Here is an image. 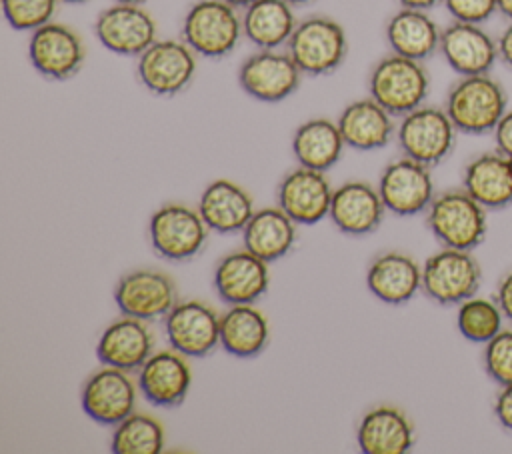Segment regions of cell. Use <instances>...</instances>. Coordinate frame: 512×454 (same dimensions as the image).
I'll return each mask as SVG.
<instances>
[{
  "instance_id": "cell-1",
  "label": "cell",
  "mask_w": 512,
  "mask_h": 454,
  "mask_svg": "<svg viewBox=\"0 0 512 454\" xmlns=\"http://www.w3.org/2000/svg\"><path fill=\"white\" fill-rule=\"evenodd\" d=\"M444 110L462 134H492L508 110L504 86L488 74L460 76L448 90Z\"/></svg>"
},
{
  "instance_id": "cell-2",
  "label": "cell",
  "mask_w": 512,
  "mask_h": 454,
  "mask_svg": "<svg viewBox=\"0 0 512 454\" xmlns=\"http://www.w3.org/2000/svg\"><path fill=\"white\" fill-rule=\"evenodd\" d=\"M426 226L446 248L476 250L488 234V210L464 188H450L430 202Z\"/></svg>"
},
{
  "instance_id": "cell-3",
  "label": "cell",
  "mask_w": 512,
  "mask_h": 454,
  "mask_svg": "<svg viewBox=\"0 0 512 454\" xmlns=\"http://www.w3.org/2000/svg\"><path fill=\"white\" fill-rule=\"evenodd\" d=\"M430 76L420 60L400 54H386L368 74V96L384 106L394 118L416 110L426 102Z\"/></svg>"
},
{
  "instance_id": "cell-4",
  "label": "cell",
  "mask_w": 512,
  "mask_h": 454,
  "mask_svg": "<svg viewBox=\"0 0 512 454\" xmlns=\"http://www.w3.org/2000/svg\"><path fill=\"white\" fill-rule=\"evenodd\" d=\"M284 48L304 76H328L346 60L348 38L340 22L314 14L296 24Z\"/></svg>"
},
{
  "instance_id": "cell-5",
  "label": "cell",
  "mask_w": 512,
  "mask_h": 454,
  "mask_svg": "<svg viewBox=\"0 0 512 454\" xmlns=\"http://www.w3.org/2000/svg\"><path fill=\"white\" fill-rule=\"evenodd\" d=\"M242 36V14L224 0H198L182 18V40L204 58L228 56Z\"/></svg>"
},
{
  "instance_id": "cell-6",
  "label": "cell",
  "mask_w": 512,
  "mask_h": 454,
  "mask_svg": "<svg viewBox=\"0 0 512 454\" xmlns=\"http://www.w3.org/2000/svg\"><path fill=\"white\" fill-rule=\"evenodd\" d=\"M456 126L440 106L422 104L404 114L396 126V142L402 156L426 166L444 162L456 146Z\"/></svg>"
},
{
  "instance_id": "cell-7",
  "label": "cell",
  "mask_w": 512,
  "mask_h": 454,
  "mask_svg": "<svg viewBox=\"0 0 512 454\" xmlns=\"http://www.w3.org/2000/svg\"><path fill=\"white\" fill-rule=\"evenodd\" d=\"M480 284L482 268L472 250L442 246L422 264V292L440 306H458L476 296Z\"/></svg>"
},
{
  "instance_id": "cell-8",
  "label": "cell",
  "mask_w": 512,
  "mask_h": 454,
  "mask_svg": "<svg viewBox=\"0 0 512 454\" xmlns=\"http://www.w3.org/2000/svg\"><path fill=\"white\" fill-rule=\"evenodd\" d=\"M196 58L198 54L182 38H162L138 56L136 76L150 94L170 98L192 84L198 68Z\"/></svg>"
},
{
  "instance_id": "cell-9",
  "label": "cell",
  "mask_w": 512,
  "mask_h": 454,
  "mask_svg": "<svg viewBox=\"0 0 512 454\" xmlns=\"http://www.w3.org/2000/svg\"><path fill=\"white\" fill-rule=\"evenodd\" d=\"M208 230L198 208L180 202L160 206L148 220V238L154 252L170 262L198 256L208 240Z\"/></svg>"
},
{
  "instance_id": "cell-10",
  "label": "cell",
  "mask_w": 512,
  "mask_h": 454,
  "mask_svg": "<svg viewBox=\"0 0 512 454\" xmlns=\"http://www.w3.org/2000/svg\"><path fill=\"white\" fill-rule=\"evenodd\" d=\"M28 58L40 76L64 82L82 70L86 46L74 28L50 20L48 24L30 32Z\"/></svg>"
},
{
  "instance_id": "cell-11",
  "label": "cell",
  "mask_w": 512,
  "mask_h": 454,
  "mask_svg": "<svg viewBox=\"0 0 512 454\" xmlns=\"http://www.w3.org/2000/svg\"><path fill=\"white\" fill-rule=\"evenodd\" d=\"M302 70L292 60L288 50H262L258 48L238 68L240 88L258 102H282L290 98L300 82Z\"/></svg>"
},
{
  "instance_id": "cell-12",
  "label": "cell",
  "mask_w": 512,
  "mask_h": 454,
  "mask_svg": "<svg viewBox=\"0 0 512 454\" xmlns=\"http://www.w3.org/2000/svg\"><path fill=\"white\" fill-rule=\"evenodd\" d=\"M94 34L108 52L138 58L158 40V26L142 4L112 2L96 16Z\"/></svg>"
},
{
  "instance_id": "cell-13",
  "label": "cell",
  "mask_w": 512,
  "mask_h": 454,
  "mask_svg": "<svg viewBox=\"0 0 512 454\" xmlns=\"http://www.w3.org/2000/svg\"><path fill=\"white\" fill-rule=\"evenodd\" d=\"M114 302L124 316L152 322L178 304L174 280L156 268H136L126 272L114 286Z\"/></svg>"
},
{
  "instance_id": "cell-14",
  "label": "cell",
  "mask_w": 512,
  "mask_h": 454,
  "mask_svg": "<svg viewBox=\"0 0 512 454\" xmlns=\"http://www.w3.org/2000/svg\"><path fill=\"white\" fill-rule=\"evenodd\" d=\"M138 390V382L130 378V372L102 364L100 370L86 378L80 404L90 420L116 426L134 412Z\"/></svg>"
},
{
  "instance_id": "cell-15",
  "label": "cell",
  "mask_w": 512,
  "mask_h": 454,
  "mask_svg": "<svg viewBox=\"0 0 512 454\" xmlns=\"http://www.w3.org/2000/svg\"><path fill=\"white\" fill-rule=\"evenodd\" d=\"M378 192L386 210L404 218L426 212L436 196L430 166L408 156L392 160L382 170Z\"/></svg>"
},
{
  "instance_id": "cell-16",
  "label": "cell",
  "mask_w": 512,
  "mask_h": 454,
  "mask_svg": "<svg viewBox=\"0 0 512 454\" xmlns=\"http://www.w3.org/2000/svg\"><path fill=\"white\" fill-rule=\"evenodd\" d=\"M170 348L188 358H204L220 346V314L202 300H178L164 316Z\"/></svg>"
},
{
  "instance_id": "cell-17",
  "label": "cell",
  "mask_w": 512,
  "mask_h": 454,
  "mask_svg": "<svg viewBox=\"0 0 512 454\" xmlns=\"http://www.w3.org/2000/svg\"><path fill=\"white\" fill-rule=\"evenodd\" d=\"M334 188L326 172L308 166H296L286 172L278 184V206L300 226H314L330 214Z\"/></svg>"
},
{
  "instance_id": "cell-18",
  "label": "cell",
  "mask_w": 512,
  "mask_h": 454,
  "mask_svg": "<svg viewBox=\"0 0 512 454\" xmlns=\"http://www.w3.org/2000/svg\"><path fill=\"white\" fill-rule=\"evenodd\" d=\"M438 52L458 76L488 74L498 60V42L482 24L452 20L440 32Z\"/></svg>"
},
{
  "instance_id": "cell-19",
  "label": "cell",
  "mask_w": 512,
  "mask_h": 454,
  "mask_svg": "<svg viewBox=\"0 0 512 454\" xmlns=\"http://www.w3.org/2000/svg\"><path fill=\"white\" fill-rule=\"evenodd\" d=\"M182 352L174 348L154 350L138 370V388L142 396L158 408L180 406L192 386V368Z\"/></svg>"
},
{
  "instance_id": "cell-20",
  "label": "cell",
  "mask_w": 512,
  "mask_h": 454,
  "mask_svg": "<svg viewBox=\"0 0 512 454\" xmlns=\"http://www.w3.org/2000/svg\"><path fill=\"white\" fill-rule=\"evenodd\" d=\"M270 286L268 262L250 250H232L214 266V290L222 302L256 304Z\"/></svg>"
},
{
  "instance_id": "cell-21",
  "label": "cell",
  "mask_w": 512,
  "mask_h": 454,
  "mask_svg": "<svg viewBox=\"0 0 512 454\" xmlns=\"http://www.w3.org/2000/svg\"><path fill=\"white\" fill-rule=\"evenodd\" d=\"M386 206L378 186L364 180H348L334 188L330 214L332 224L346 236L372 234L384 220Z\"/></svg>"
},
{
  "instance_id": "cell-22",
  "label": "cell",
  "mask_w": 512,
  "mask_h": 454,
  "mask_svg": "<svg viewBox=\"0 0 512 454\" xmlns=\"http://www.w3.org/2000/svg\"><path fill=\"white\" fill-rule=\"evenodd\" d=\"M366 286L384 304H406L422 290V266L406 252H380L368 264Z\"/></svg>"
},
{
  "instance_id": "cell-23",
  "label": "cell",
  "mask_w": 512,
  "mask_h": 454,
  "mask_svg": "<svg viewBox=\"0 0 512 454\" xmlns=\"http://www.w3.org/2000/svg\"><path fill=\"white\" fill-rule=\"evenodd\" d=\"M152 354L154 334L148 328V322L124 314L110 322L96 342V356L100 364L126 372H138Z\"/></svg>"
},
{
  "instance_id": "cell-24",
  "label": "cell",
  "mask_w": 512,
  "mask_h": 454,
  "mask_svg": "<svg viewBox=\"0 0 512 454\" xmlns=\"http://www.w3.org/2000/svg\"><path fill=\"white\" fill-rule=\"evenodd\" d=\"M414 440V424L404 410L390 404L370 408L356 426V442L364 454H406Z\"/></svg>"
},
{
  "instance_id": "cell-25",
  "label": "cell",
  "mask_w": 512,
  "mask_h": 454,
  "mask_svg": "<svg viewBox=\"0 0 512 454\" xmlns=\"http://www.w3.org/2000/svg\"><path fill=\"white\" fill-rule=\"evenodd\" d=\"M198 212L212 232L236 234L244 230L256 210L246 188L228 178H218L202 190Z\"/></svg>"
},
{
  "instance_id": "cell-26",
  "label": "cell",
  "mask_w": 512,
  "mask_h": 454,
  "mask_svg": "<svg viewBox=\"0 0 512 454\" xmlns=\"http://www.w3.org/2000/svg\"><path fill=\"white\" fill-rule=\"evenodd\" d=\"M462 188L486 210L512 204V158L494 150L474 156L462 172Z\"/></svg>"
},
{
  "instance_id": "cell-27",
  "label": "cell",
  "mask_w": 512,
  "mask_h": 454,
  "mask_svg": "<svg viewBox=\"0 0 512 454\" xmlns=\"http://www.w3.org/2000/svg\"><path fill=\"white\" fill-rule=\"evenodd\" d=\"M336 122L346 146L362 152L384 148L396 136L394 116L372 96L346 104Z\"/></svg>"
},
{
  "instance_id": "cell-28",
  "label": "cell",
  "mask_w": 512,
  "mask_h": 454,
  "mask_svg": "<svg viewBox=\"0 0 512 454\" xmlns=\"http://www.w3.org/2000/svg\"><path fill=\"white\" fill-rule=\"evenodd\" d=\"M440 32L442 30L428 10L404 6H400V10H396L384 26V38L390 52L420 62L438 52Z\"/></svg>"
},
{
  "instance_id": "cell-29",
  "label": "cell",
  "mask_w": 512,
  "mask_h": 454,
  "mask_svg": "<svg viewBox=\"0 0 512 454\" xmlns=\"http://www.w3.org/2000/svg\"><path fill=\"white\" fill-rule=\"evenodd\" d=\"M296 226L298 224L278 204L264 206L252 214L240 232L242 246L268 264L276 262L294 248Z\"/></svg>"
},
{
  "instance_id": "cell-30",
  "label": "cell",
  "mask_w": 512,
  "mask_h": 454,
  "mask_svg": "<svg viewBox=\"0 0 512 454\" xmlns=\"http://www.w3.org/2000/svg\"><path fill=\"white\" fill-rule=\"evenodd\" d=\"M296 24L294 6L286 0H254L242 10L244 38L262 50L286 46Z\"/></svg>"
},
{
  "instance_id": "cell-31",
  "label": "cell",
  "mask_w": 512,
  "mask_h": 454,
  "mask_svg": "<svg viewBox=\"0 0 512 454\" xmlns=\"http://www.w3.org/2000/svg\"><path fill=\"white\" fill-rule=\"evenodd\" d=\"M270 340V324L254 304H234L220 314V346L236 358H254Z\"/></svg>"
},
{
  "instance_id": "cell-32",
  "label": "cell",
  "mask_w": 512,
  "mask_h": 454,
  "mask_svg": "<svg viewBox=\"0 0 512 454\" xmlns=\"http://www.w3.org/2000/svg\"><path fill=\"white\" fill-rule=\"evenodd\" d=\"M346 142L338 122L330 118H310L302 122L292 136V154L300 166L330 170L342 156Z\"/></svg>"
},
{
  "instance_id": "cell-33",
  "label": "cell",
  "mask_w": 512,
  "mask_h": 454,
  "mask_svg": "<svg viewBox=\"0 0 512 454\" xmlns=\"http://www.w3.org/2000/svg\"><path fill=\"white\" fill-rule=\"evenodd\" d=\"M164 442L166 434L158 418L144 412H132L114 426L110 450L114 454H160Z\"/></svg>"
},
{
  "instance_id": "cell-34",
  "label": "cell",
  "mask_w": 512,
  "mask_h": 454,
  "mask_svg": "<svg viewBox=\"0 0 512 454\" xmlns=\"http://www.w3.org/2000/svg\"><path fill=\"white\" fill-rule=\"evenodd\" d=\"M504 314L496 298L472 296L458 304L456 326L458 332L476 344H486L502 330Z\"/></svg>"
},
{
  "instance_id": "cell-35",
  "label": "cell",
  "mask_w": 512,
  "mask_h": 454,
  "mask_svg": "<svg viewBox=\"0 0 512 454\" xmlns=\"http://www.w3.org/2000/svg\"><path fill=\"white\" fill-rule=\"evenodd\" d=\"M60 0H0L6 22L20 32H34L48 24Z\"/></svg>"
},
{
  "instance_id": "cell-36",
  "label": "cell",
  "mask_w": 512,
  "mask_h": 454,
  "mask_svg": "<svg viewBox=\"0 0 512 454\" xmlns=\"http://www.w3.org/2000/svg\"><path fill=\"white\" fill-rule=\"evenodd\" d=\"M484 370L498 386L512 384V328H502L484 344Z\"/></svg>"
},
{
  "instance_id": "cell-37",
  "label": "cell",
  "mask_w": 512,
  "mask_h": 454,
  "mask_svg": "<svg viewBox=\"0 0 512 454\" xmlns=\"http://www.w3.org/2000/svg\"><path fill=\"white\" fill-rule=\"evenodd\" d=\"M442 4L452 20L470 24H484L498 12L496 0H442Z\"/></svg>"
},
{
  "instance_id": "cell-38",
  "label": "cell",
  "mask_w": 512,
  "mask_h": 454,
  "mask_svg": "<svg viewBox=\"0 0 512 454\" xmlns=\"http://www.w3.org/2000/svg\"><path fill=\"white\" fill-rule=\"evenodd\" d=\"M494 416L504 430L512 432V384L500 386L494 400Z\"/></svg>"
},
{
  "instance_id": "cell-39",
  "label": "cell",
  "mask_w": 512,
  "mask_h": 454,
  "mask_svg": "<svg viewBox=\"0 0 512 454\" xmlns=\"http://www.w3.org/2000/svg\"><path fill=\"white\" fill-rule=\"evenodd\" d=\"M492 136H494L496 150L512 158V110H506V114L496 124Z\"/></svg>"
},
{
  "instance_id": "cell-40",
  "label": "cell",
  "mask_w": 512,
  "mask_h": 454,
  "mask_svg": "<svg viewBox=\"0 0 512 454\" xmlns=\"http://www.w3.org/2000/svg\"><path fill=\"white\" fill-rule=\"evenodd\" d=\"M494 298H496L498 306L502 308L504 318L512 322V270L506 272V274L500 278V282H498V286H496V296H494Z\"/></svg>"
},
{
  "instance_id": "cell-41",
  "label": "cell",
  "mask_w": 512,
  "mask_h": 454,
  "mask_svg": "<svg viewBox=\"0 0 512 454\" xmlns=\"http://www.w3.org/2000/svg\"><path fill=\"white\" fill-rule=\"evenodd\" d=\"M496 42H498V60L512 70V22L502 30Z\"/></svg>"
},
{
  "instance_id": "cell-42",
  "label": "cell",
  "mask_w": 512,
  "mask_h": 454,
  "mask_svg": "<svg viewBox=\"0 0 512 454\" xmlns=\"http://www.w3.org/2000/svg\"><path fill=\"white\" fill-rule=\"evenodd\" d=\"M396 2L404 8H418V10H430L438 4H442V0H396Z\"/></svg>"
},
{
  "instance_id": "cell-43",
  "label": "cell",
  "mask_w": 512,
  "mask_h": 454,
  "mask_svg": "<svg viewBox=\"0 0 512 454\" xmlns=\"http://www.w3.org/2000/svg\"><path fill=\"white\" fill-rule=\"evenodd\" d=\"M498 12L508 18V22H512V0H496Z\"/></svg>"
},
{
  "instance_id": "cell-44",
  "label": "cell",
  "mask_w": 512,
  "mask_h": 454,
  "mask_svg": "<svg viewBox=\"0 0 512 454\" xmlns=\"http://www.w3.org/2000/svg\"><path fill=\"white\" fill-rule=\"evenodd\" d=\"M224 2H228V4H232L234 8H238V10H244L246 6H250L254 0H224Z\"/></svg>"
},
{
  "instance_id": "cell-45",
  "label": "cell",
  "mask_w": 512,
  "mask_h": 454,
  "mask_svg": "<svg viewBox=\"0 0 512 454\" xmlns=\"http://www.w3.org/2000/svg\"><path fill=\"white\" fill-rule=\"evenodd\" d=\"M286 2H290L292 6H306V4H312L316 0H286Z\"/></svg>"
},
{
  "instance_id": "cell-46",
  "label": "cell",
  "mask_w": 512,
  "mask_h": 454,
  "mask_svg": "<svg viewBox=\"0 0 512 454\" xmlns=\"http://www.w3.org/2000/svg\"><path fill=\"white\" fill-rule=\"evenodd\" d=\"M114 2H126V4H144L146 0H114Z\"/></svg>"
},
{
  "instance_id": "cell-47",
  "label": "cell",
  "mask_w": 512,
  "mask_h": 454,
  "mask_svg": "<svg viewBox=\"0 0 512 454\" xmlns=\"http://www.w3.org/2000/svg\"><path fill=\"white\" fill-rule=\"evenodd\" d=\"M60 2H66V4H84L88 0H60Z\"/></svg>"
}]
</instances>
